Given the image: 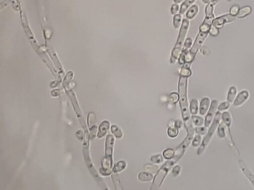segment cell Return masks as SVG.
<instances>
[{
	"mask_svg": "<svg viewBox=\"0 0 254 190\" xmlns=\"http://www.w3.org/2000/svg\"><path fill=\"white\" fill-rule=\"evenodd\" d=\"M115 139L112 135H108L105 141V156L102 160L100 173L103 176H109L112 173L113 153Z\"/></svg>",
	"mask_w": 254,
	"mask_h": 190,
	"instance_id": "1",
	"label": "cell"
},
{
	"mask_svg": "<svg viewBox=\"0 0 254 190\" xmlns=\"http://www.w3.org/2000/svg\"><path fill=\"white\" fill-rule=\"evenodd\" d=\"M187 80L188 77L180 76L178 83L179 102L182 117L185 121L190 119L189 111L187 98Z\"/></svg>",
	"mask_w": 254,
	"mask_h": 190,
	"instance_id": "2",
	"label": "cell"
},
{
	"mask_svg": "<svg viewBox=\"0 0 254 190\" xmlns=\"http://www.w3.org/2000/svg\"><path fill=\"white\" fill-rule=\"evenodd\" d=\"M221 120V112L217 111L216 114V116L213 120V122L210 126V128L206 134V135L203 140L202 141L197 152V155H201L203 154L208 147V145L210 144L211 139L213 138L216 131L217 130V127Z\"/></svg>",
	"mask_w": 254,
	"mask_h": 190,
	"instance_id": "3",
	"label": "cell"
},
{
	"mask_svg": "<svg viewBox=\"0 0 254 190\" xmlns=\"http://www.w3.org/2000/svg\"><path fill=\"white\" fill-rule=\"evenodd\" d=\"M189 27V21L187 19H183L177 43L176 44L174 49L173 50L172 55H171L170 61L172 63H175L176 60L178 58L181 54L182 45L185 40V37L188 31Z\"/></svg>",
	"mask_w": 254,
	"mask_h": 190,
	"instance_id": "4",
	"label": "cell"
},
{
	"mask_svg": "<svg viewBox=\"0 0 254 190\" xmlns=\"http://www.w3.org/2000/svg\"><path fill=\"white\" fill-rule=\"evenodd\" d=\"M185 122H186V127L187 130L188 135L185 140H184L183 142L179 146L175 151V154H174L173 158L177 161H178L179 160L182 158V156L185 153V151L189 146L190 143L193 139L195 131V129L193 127L191 121L190 120V119Z\"/></svg>",
	"mask_w": 254,
	"mask_h": 190,
	"instance_id": "5",
	"label": "cell"
},
{
	"mask_svg": "<svg viewBox=\"0 0 254 190\" xmlns=\"http://www.w3.org/2000/svg\"><path fill=\"white\" fill-rule=\"evenodd\" d=\"M176 161H177L173 158L172 160L166 161L163 164L160 169L157 171L156 174L153 178L151 187L149 189L150 190H157L161 187L162 183L168 174V172L169 171V170L173 166Z\"/></svg>",
	"mask_w": 254,
	"mask_h": 190,
	"instance_id": "6",
	"label": "cell"
},
{
	"mask_svg": "<svg viewBox=\"0 0 254 190\" xmlns=\"http://www.w3.org/2000/svg\"><path fill=\"white\" fill-rule=\"evenodd\" d=\"M219 104V101L216 99H214L211 101L210 109L208 110L206 117H205V125L206 127H210L213 122V120L217 112Z\"/></svg>",
	"mask_w": 254,
	"mask_h": 190,
	"instance_id": "7",
	"label": "cell"
},
{
	"mask_svg": "<svg viewBox=\"0 0 254 190\" xmlns=\"http://www.w3.org/2000/svg\"><path fill=\"white\" fill-rule=\"evenodd\" d=\"M221 120L222 122L224 124L225 126H226L227 129L228 130L229 134L230 137L231 142L232 143L233 145L236 147L235 144L233 142L232 137L231 135V126L232 125V117L230 112L227 110L224 112L222 113L221 112Z\"/></svg>",
	"mask_w": 254,
	"mask_h": 190,
	"instance_id": "8",
	"label": "cell"
},
{
	"mask_svg": "<svg viewBox=\"0 0 254 190\" xmlns=\"http://www.w3.org/2000/svg\"><path fill=\"white\" fill-rule=\"evenodd\" d=\"M249 96L250 94L248 91L246 90L241 91L236 96L233 103H232L233 106L235 107H240L248 100Z\"/></svg>",
	"mask_w": 254,
	"mask_h": 190,
	"instance_id": "9",
	"label": "cell"
},
{
	"mask_svg": "<svg viewBox=\"0 0 254 190\" xmlns=\"http://www.w3.org/2000/svg\"><path fill=\"white\" fill-rule=\"evenodd\" d=\"M235 19V17H233L231 14L223 15L213 20L212 25L217 27L219 26H221L222 25L224 24L225 23L232 22Z\"/></svg>",
	"mask_w": 254,
	"mask_h": 190,
	"instance_id": "10",
	"label": "cell"
},
{
	"mask_svg": "<svg viewBox=\"0 0 254 190\" xmlns=\"http://www.w3.org/2000/svg\"><path fill=\"white\" fill-rule=\"evenodd\" d=\"M239 166L240 167L241 170L243 172L244 175L246 176L247 179L251 182L253 185L254 187V175L252 173V172L249 169L247 166L245 162L242 160H239Z\"/></svg>",
	"mask_w": 254,
	"mask_h": 190,
	"instance_id": "11",
	"label": "cell"
},
{
	"mask_svg": "<svg viewBox=\"0 0 254 190\" xmlns=\"http://www.w3.org/2000/svg\"><path fill=\"white\" fill-rule=\"evenodd\" d=\"M211 100L208 97H204L200 101V113L202 115H205L208 112L211 106Z\"/></svg>",
	"mask_w": 254,
	"mask_h": 190,
	"instance_id": "12",
	"label": "cell"
},
{
	"mask_svg": "<svg viewBox=\"0 0 254 190\" xmlns=\"http://www.w3.org/2000/svg\"><path fill=\"white\" fill-rule=\"evenodd\" d=\"M110 123L108 121L104 120L102 121L99 126L98 132L97 133V137L101 138L105 136L109 129Z\"/></svg>",
	"mask_w": 254,
	"mask_h": 190,
	"instance_id": "13",
	"label": "cell"
},
{
	"mask_svg": "<svg viewBox=\"0 0 254 190\" xmlns=\"http://www.w3.org/2000/svg\"><path fill=\"white\" fill-rule=\"evenodd\" d=\"M237 90L236 86H232L228 90L227 100L230 104H232L237 96Z\"/></svg>",
	"mask_w": 254,
	"mask_h": 190,
	"instance_id": "14",
	"label": "cell"
},
{
	"mask_svg": "<svg viewBox=\"0 0 254 190\" xmlns=\"http://www.w3.org/2000/svg\"><path fill=\"white\" fill-rule=\"evenodd\" d=\"M217 136L220 139H225L227 138L226 126L222 122H220L217 129Z\"/></svg>",
	"mask_w": 254,
	"mask_h": 190,
	"instance_id": "15",
	"label": "cell"
},
{
	"mask_svg": "<svg viewBox=\"0 0 254 190\" xmlns=\"http://www.w3.org/2000/svg\"><path fill=\"white\" fill-rule=\"evenodd\" d=\"M153 176L151 173L148 172H140L138 175V179L142 182H145L151 181L153 179Z\"/></svg>",
	"mask_w": 254,
	"mask_h": 190,
	"instance_id": "16",
	"label": "cell"
},
{
	"mask_svg": "<svg viewBox=\"0 0 254 190\" xmlns=\"http://www.w3.org/2000/svg\"><path fill=\"white\" fill-rule=\"evenodd\" d=\"M198 11H199V7L197 5H193L186 12V17L189 19H193L197 14Z\"/></svg>",
	"mask_w": 254,
	"mask_h": 190,
	"instance_id": "17",
	"label": "cell"
},
{
	"mask_svg": "<svg viewBox=\"0 0 254 190\" xmlns=\"http://www.w3.org/2000/svg\"><path fill=\"white\" fill-rule=\"evenodd\" d=\"M126 166L127 163L126 161L123 160L118 161L114 165L112 169L113 172L115 173H118L123 170Z\"/></svg>",
	"mask_w": 254,
	"mask_h": 190,
	"instance_id": "18",
	"label": "cell"
},
{
	"mask_svg": "<svg viewBox=\"0 0 254 190\" xmlns=\"http://www.w3.org/2000/svg\"><path fill=\"white\" fill-rule=\"evenodd\" d=\"M199 110V103L197 99H192L190 104V111L192 115H196L198 112Z\"/></svg>",
	"mask_w": 254,
	"mask_h": 190,
	"instance_id": "19",
	"label": "cell"
},
{
	"mask_svg": "<svg viewBox=\"0 0 254 190\" xmlns=\"http://www.w3.org/2000/svg\"><path fill=\"white\" fill-rule=\"evenodd\" d=\"M196 0H185L181 6L180 14H183L191 5H192Z\"/></svg>",
	"mask_w": 254,
	"mask_h": 190,
	"instance_id": "20",
	"label": "cell"
},
{
	"mask_svg": "<svg viewBox=\"0 0 254 190\" xmlns=\"http://www.w3.org/2000/svg\"><path fill=\"white\" fill-rule=\"evenodd\" d=\"M251 12H252V9L250 6H245L241 9L240 10H239L238 14L237 15V17L238 18L245 17L247 15L251 14Z\"/></svg>",
	"mask_w": 254,
	"mask_h": 190,
	"instance_id": "21",
	"label": "cell"
},
{
	"mask_svg": "<svg viewBox=\"0 0 254 190\" xmlns=\"http://www.w3.org/2000/svg\"><path fill=\"white\" fill-rule=\"evenodd\" d=\"M112 178L113 182L114 183L115 187L116 190H123L122 185L120 183V181L119 178L118 176L117 175V173H113L112 174Z\"/></svg>",
	"mask_w": 254,
	"mask_h": 190,
	"instance_id": "22",
	"label": "cell"
},
{
	"mask_svg": "<svg viewBox=\"0 0 254 190\" xmlns=\"http://www.w3.org/2000/svg\"><path fill=\"white\" fill-rule=\"evenodd\" d=\"M111 130L112 133L117 139H120L123 137L122 130L117 126L115 125H112L111 126Z\"/></svg>",
	"mask_w": 254,
	"mask_h": 190,
	"instance_id": "23",
	"label": "cell"
},
{
	"mask_svg": "<svg viewBox=\"0 0 254 190\" xmlns=\"http://www.w3.org/2000/svg\"><path fill=\"white\" fill-rule=\"evenodd\" d=\"M230 104H231L227 101H222L219 104L217 111L221 112H225V111H227L228 109H229Z\"/></svg>",
	"mask_w": 254,
	"mask_h": 190,
	"instance_id": "24",
	"label": "cell"
},
{
	"mask_svg": "<svg viewBox=\"0 0 254 190\" xmlns=\"http://www.w3.org/2000/svg\"><path fill=\"white\" fill-rule=\"evenodd\" d=\"M192 119L194 124L195 125L197 126V127H200L202 126L204 123H205V120L202 117L198 115H193L192 117Z\"/></svg>",
	"mask_w": 254,
	"mask_h": 190,
	"instance_id": "25",
	"label": "cell"
},
{
	"mask_svg": "<svg viewBox=\"0 0 254 190\" xmlns=\"http://www.w3.org/2000/svg\"><path fill=\"white\" fill-rule=\"evenodd\" d=\"M144 169L148 173L153 174L157 173L158 171V167H157V166L153 164H147L145 166Z\"/></svg>",
	"mask_w": 254,
	"mask_h": 190,
	"instance_id": "26",
	"label": "cell"
},
{
	"mask_svg": "<svg viewBox=\"0 0 254 190\" xmlns=\"http://www.w3.org/2000/svg\"><path fill=\"white\" fill-rule=\"evenodd\" d=\"M175 151L172 149H167L164 150L163 155L164 158L167 160H171L174 156Z\"/></svg>",
	"mask_w": 254,
	"mask_h": 190,
	"instance_id": "27",
	"label": "cell"
},
{
	"mask_svg": "<svg viewBox=\"0 0 254 190\" xmlns=\"http://www.w3.org/2000/svg\"><path fill=\"white\" fill-rule=\"evenodd\" d=\"M95 122H96L95 114L93 112H89L88 117V125L89 128L95 125Z\"/></svg>",
	"mask_w": 254,
	"mask_h": 190,
	"instance_id": "28",
	"label": "cell"
},
{
	"mask_svg": "<svg viewBox=\"0 0 254 190\" xmlns=\"http://www.w3.org/2000/svg\"><path fill=\"white\" fill-rule=\"evenodd\" d=\"M192 74V71L187 65H185L182 67L181 70L180 76L183 77H189Z\"/></svg>",
	"mask_w": 254,
	"mask_h": 190,
	"instance_id": "29",
	"label": "cell"
},
{
	"mask_svg": "<svg viewBox=\"0 0 254 190\" xmlns=\"http://www.w3.org/2000/svg\"><path fill=\"white\" fill-rule=\"evenodd\" d=\"M182 17L180 14H175L173 17V25L176 29H178L180 27Z\"/></svg>",
	"mask_w": 254,
	"mask_h": 190,
	"instance_id": "30",
	"label": "cell"
},
{
	"mask_svg": "<svg viewBox=\"0 0 254 190\" xmlns=\"http://www.w3.org/2000/svg\"><path fill=\"white\" fill-rule=\"evenodd\" d=\"M167 133L171 138H175L178 135V129L175 127H169L168 128Z\"/></svg>",
	"mask_w": 254,
	"mask_h": 190,
	"instance_id": "31",
	"label": "cell"
},
{
	"mask_svg": "<svg viewBox=\"0 0 254 190\" xmlns=\"http://www.w3.org/2000/svg\"><path fill=\"white\" fill-rule=\"evenodd\" d=\"M151 160L153 163L156 164H160L164 161L163 157L160 154L154 155L153 156H151Z\"/></svg>",
	"mask_w": 254,
	"mask_h": 190,
	"instance_id": "32",
	"label": "cell"
},
{
	"mask_svg": "<svg viewBox=\"0 0 254 190\" xmlns=\"http://www.w3.org/2000/svg\"><path fill=\"white\" fill-rule=\"evenodd\" d=\"M179 100V96L176 93H172L169 96V101L172 104H175Z\"/></svg>",
	"mask_w": 254,
	"mask_h": 190,
	"instance_id": "33",
	"label": "cell"
},
{
	"mask_svg": "<svg viewBox=\"0 0 254 190\" xmlns=\"http://www.w3.org/2000/svg\"><path fill=\"white\" fill-rule=\"evenodd\" d=\"M202 138L200 135H198L193 139L192 141V146L194 147H198L200 145Z\"/></svg>",
	"mask_w": 254,
	"mask_h": 190,
	"instance_id": "34",
	"label": "cell"
},
{
	"mask_svg": "<svg viewBox=\"0 0 254 190\" xmlns=\"http://www.w3.org/2000/svg\"><path fill=\"white\" fill-rule=\"evenodd\" d=\"M206 127H198L195 129V132L196 133H197L198 135H205L208 132V129Z\"/></svg>",
	"mask_w": 254,
	"mask_h": 190,
	"instance_id": "35",
	"label": "cell"
},
{
	"mask_svg": "<svg viewBox=\"0 0 254 190\" xmlns=\"http://www.w3.org/2000/svg\"><path fill=\"white\" fill-rule=\"evenodd\" d=\"M89 137L90 139H94L96 136V134L97 132V127L96 126L94 125L92 127L89 128Z\"/></svg>",
	"mask_w": 254,
	"mask_h": 190,
	"instance_id": "36",
	"label": "cell"
},
{
	"mask_svg": "<svg viewBox=\"0 0 254 190\" xmlns=\"http://www.w3.org/2000/svg\"><path fill=\"white\" fill-rule=\"evenodd\" d=\"M181 171V167L180 166H179V165L175 166L173 168L172 170V174L173 176L174 177L178 176L179 174L180 173Z\"/></svg>",
	"mask_w": 254,
	"mask_h": 190,
	"instance_id": "37",
	"label": "cell"
},
{
	"mask_svg": "<svg viewBox=\"0 0 254 190\" xmlns=\"http://www.w3.org/2000/svg\"><path fill=\"white\" fill-rule=\"evenodd\" d=\"M239 12V8L237 6H232L231 9L230 10V14L232 15L233 17L237 16Z\"/></svg>",
	"mask_w": 254,
	"mask_h": 190,
	"instance_id": "38",
	"label": "cell"
},
{
	"mask_svg": "<svg viewBox=\"0 0 254 190\" xmlns=\"http://www.w3.org/2000/svg\"><path fill=\"white\" fill-rule=\"evenodd\" d=\"M188 50L183 49L180 55V57L179 58V63L180 64H184L185 63V57L187 53H188Z\"/></svg>",
	"mask_w": 254,
	"mask_h": 190,
	"instance_id": "39",
	"label": "cell"
},
{
	"mask_svg": "<svg viewBox=\"0 0 254 190\" xmlns=\"http://www.w3.org/2000/svg\"><path fill=\"white\" fill-rule=\"evenodd\" d=\"M209 32L211 35L215 36L219 34V29L217 28V27H216L213 25H211V27Z\"/></svg>",
	"mask_w": 254,
	"mask_h": 190,
	"instance_id": "40",
	"label": "cell"
},
{
	"mask_svg": "<svg viewBox=\"0 0 254 190\" xmlns=\"http://www.w3.org/2000/svg\"><path fill=\"white\" fill-rule=\"evenodd\" d=\"M192 44V40L190 38H188L185 41V44L184 45V49L188 50L191 47Z\"/></svg>",
	"mask_w": 254,
	"mask_h": 190,
	"instance_id": "41",
	"label": "cell"
},
{
	"mask_svg": "<svg viewBox=\"0 0 254 190\" xmlns=\"http://www.w3.org/2000/svg\"><path fill=\"white\" fill-rule=\"evenodd\" d=\"M179 5L177 4H174L171 7V13L172 14H176L179 10Z\"/></svg>",
	"mask_w": 254,
	"mask_h": 190,
	"instance_id": "42",
	"label": "cell"
},
{
	"mask_svg": "<svg viewBox=\"0 0 254 190\" xmlns=\"http://www.w3.org/2000/svg\"><path fill=\"white\" fill-rule=\"evenodd\" d=\"M76 135H77V138L79 140H80L81 141L83 140V132H82V131L79 130L78 131H77V133H76Z\"/></svg>",
	"mask_w": 254,
	"mask_h": 190,
	"instance_id": "43",
	"label": "cell"
},
{
	"mask_svg": "<svg viewBox=\"0 0 254 190\" xmlns=\"http://www.w3.org/2000/svg\"><path fill=\"white\" fill-rule=\"evenodd\" d=\"M182 122H181V121H179V120H178V121H176L175 122V125H174V126L178 129V128H180L182 127Z\"/></svg>",
	"mask_w": 254,
	"mask_h": 190,
	"instance_id": "44",
	"label": "cell"
},
{
	"mask_svg": "<svg viewBox=\"0 0 254 190\" xmlns=\"http://www.w3.org/2000/svg\"><path fill=\"white\" fill-rule=\"evenodd\" d=\"M183 0H174V2L176 4L180 3L181 2H182Z\"/></svg>",
	"mask_w": 254,
	"mask_h": 190,
	"instance_id": "45",
	"label": "cell"
},
{
	"mask_svg": "<svg viewBox=\"0 0 254 190\" xmlns=\"http://www.w3.org/2000/svg\"><path fill=\"white\" fill-rule=\"evenodd\" d=\"M203 1V3H205L207 4L208 3V2H210V0H202Z\"/></svg>",
	"mask_w": 254,
	"mask_h": 190,
	"instance_id": "46",
	"label": "cell"
}]
</instances>
